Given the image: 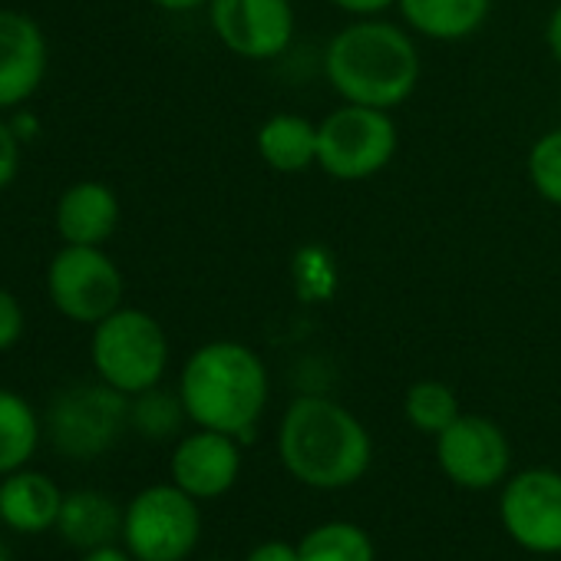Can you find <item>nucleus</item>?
Returning <instances> with one entry per match:
<instances>
[{
  "instance_id": "nucleus-26",
  "label": "nucleus",
  "mask_w": 561,
  "mask_h": 561,
  "mask_svg": "<svg viewBox=\"0 0 561 561\" xmlns=\"http://www.w3.org/2000/svg\"><path fill=\"white\" fill-rule=\"evenodd\" d=\"M244 561H301L298 554V545L291 541H280V538H271V541H261L248 551Z\"/></svg>"
},
{
  "instance_id": "nucleus-8",
  "label": "nucleus",
  "mask_w": 561,
  "mask_h": 561,
  "mask_svg": "<svg viewBox=\"0 0 561 561\" xmlns=\"http://www.w3.org/2000/svg\"><path fill=\"white\" fill-rule=\"evenodd\" d=\"M47 291L64 318L96 328L123 305V274L103 248L67 244L50 261Z\"/></svg>"
},
{
  "instance_id": "nucleus-5",
  "label": "nucleus",
  "mask_w": 561,
  "mask_h": 561,
  "mask_svg": "<svg viewBox=\"0 0 561 561\" xmlns=\"http://www.w3.org/2000/svg\"><path fill=\"white\" fill-rule=\"evenodd\" d=\"M202 538L198 499L175 482L139 489L123 505V545L139 561H185Z\"/></svg>"
},
{
  "instance_id": "nucleus-19",
  "label": "nucleus",
  "mask_w": 561,
  "mask_h": 561,
  "mask_svg": "<svg viewBox=\"0 0 561 561\" xmlns=\"http://www.w3.org/2000/svg\"><path fill=\"white\" fill-rule=\"evenodd\" d=\"M44 439V420L27 397L0 387V479L31 466Z\"/></svg>"
},
{
  "instance_id": "nucleus-2",
  "label": "nucleus",
  "mask_w": 561,
  "mask_h": 561,
  "mask_svg": "<svg viewBox=\"0 0 561 561\" xmlns=\"http://www.w3.org/2000/svg\"><path fill=\"white\" fill-rule=\"evenodd\" d=\"M179 400L195 426L248 443L267 407V370L251 347L211 341L185 360Z\"/></svg>"
},
{
  "instance_id": "nucleus-3",
  "label": "nucleus",
  "mask_w": 561,
  "mask_h": 561,
  "mask_svg": "<svg viewBox=\"0 0 561 561\" xmlns=\"http://www.w3.org/2000/svg\"><path fill=\"white\" fill-rule=\"evenodd\" d=\"M324 73L344 103L393 110L420 83V54L407 31L364 18L331 41Z\"/></svg>"
},
{
  "instance_id": "nucleus-13",
  "label": "nucleus",
  "mask_w": 561,
  "mask_h": 561,
  "mask_svg": "<svg viewBox=\"0 0 561 561\" xmlns=\"http://www.w3.org/2000/svg\"><path fill=\"white\" fill-rule=\"evenodd\" d=\"M47 73L44 31L18 11H0V110L37 93Z\"/></svg>"
},
{
  "instance_id": "nucleus-30",
  "label": "nucleus",
  "mask_w": 561,
  "mask_h": 561,
  "mask_svg": "<svg viewBox=\"0 0 561 561\" xmlns=\"http://www.w3.org/2000/svg\"><path fill=\"white\" fill-rule=\"evenodd\" d=\"M152 4H159L162 11L182 14V11H195V8H202V4H211V0H152Z\"/></svg>"
},
{
  "instance_id": "nucleus-31",
  "label": "nucleus",
  "mask_w": 561,
  "mask_h": 561,
  "mask_svg": "<svg viewBox=\"0 0 561 561\" xmlns=\"http://www.w3.org/2000/svg\"><path fill=\"white\" fill-rule=\"evenodd\" d=\"M0 561H14V554H11V548L0 541Z\"/></svg>"
},
{
  "instance_id": "nucleus-4",
  "label": "nucleus",
  "mask_w": 561,
  "mask_h": 561,
  "mask_svg": "<svg viewBox=\"0 0 561 561\" xmlns=\"http://www.w3.org/2000/svg\"><path fill=\"white\" fill-rule=\"evenodd\" d=\"M90 360L103 383L126 397H139L159 387L169 367V341L152 314L119 308L96 324Z\"/></svg>"
},
{
  "instance_id": "nucleus-10",
  "label": "nucleus",
  "mask_w": 561,
  "mask_h": 561,
  "mask_svg": "<svg viewBox=\"0 0 561 561\" xmlns=\"http://www.w3.org/2000/svg\"><path fill=\"white\" fill-rule=\"evenodd\" d=\"M436 462L449 482L482 492L508 476L512 446L499 423L476 413H459L436 436Z\"/></svg>"
},
{
  "instance_id": "nucleus-29",
  "label": "nucleus",
  "mask_w": 561,
  "mask_h": 561,
  "mask_svg": "<svg viewBox=\"0 0 561 561\" xmlns=\"http://www.w3.org/2000/svg\"><path fill=\"white\" fill-rule=\"evenodd\" d=\"M545 41H548V50H551V57L561 64V4H558V8L551 11V18H548Z\"/></svg>"
},
{
  "instance_id": "nucleus-20",
  "label": "nucleus",
  "mask_w": 561,
  "mask_h": 561,
  "mask_svg": "<svg viewBox=\"0 0 561 561\" xmlns=\"http://www.w3.org/2000/svg\"><path fill=\"white\" fill-rule=\"evenodd\" d=\"M301 561H377L374 538L344 518H331L314 525L301 541H298Z\"/></svg>"
},
{
  "instance_id": "nucleus-18",
  "label": "nucleus",
  "mask_w": 561,
  "mask_h": 561,
  "mask_svg": "<svg viewBox=\"0 0 561 561\" xmlns=\"http://www.w3.org/2000/svg\"><path fill=\"white\" fill-rule=\"evenodd\" d=\"M257 152L274 172H305L318 165V126L295 113H277L257 129Z\"/></svg>"
},
{
  "instance_id": "nucleus-9",
  "label": "nucleus",
  "mask_w": 561,
  "mask_h": 561,
  "mask_svg": "<svg viewBox=\"0 0 561 561\" xmlns=\"http://www.w3.org/2000/svg\"><path fill=\"white\" fill-rule=\"evenodd\" d=\"M505 535L531 554H561V472H515L499 495Z\"/></svg>"
},
{
  "instance_id": "nucleus-7",
  "label": "nucleus",
  "mask_w": 561,
  "mask_h": 561,
  "mask_svg": "<svg viewBox=\"0 0 561 561\" xmlns=\"http://www.w3.org/2000/svg\"><path fill=\"white\" fill-rule=\"evenodd\" d=\"M397 126L387 110L344 103L318 126V165L344 182H360L390 165Z\"/></svg>"
},
{
  "instance_id": "nucleus-11",
  "label": "nucleus",
  "mask_w": 561,
  "mask_h": 561,
  "mask_svg": "<svg viewBox=\"0 0 561 561\" xmlns=\"http://www.w3.org/2000/svg\"><path fill=\"white\" fill-rule=\"evenodd\" d=\"M215 37L244 60L280 57L295 41L291 0H211Z\"/></svg>"
},
{
  "instance_id": "nucleus-28",
  "label": "nucleus",
  "mask_w": 561,
  "mask_h": 561,
  "mask_svg": "<svg viewBox=\"0 0 561 561\" xmlns=\"http://www.w3.org/2000/svg\"><path fill=\"white\" fill-rule=\"evenodd\" d=\"M334 8L347 11V14H357V18H374L387 8H393L397 0H331Z\"/></svg>"
},
{
  "instance_id": "nucleus-24",
  "label": "nucleus",
  "mask_w": 561,
  "mask_h": 561,
  "mask_svg": "<svg viewBox=\"0 0 561 561\" xmlns=\"http://www.w3.org/2000/svg\"><path fill=\"white\" fill-rule=\"evenodd\" d=\"M24 334V308L18 305V298L0 288V354L11 351Z\"/></svg>"
},
{
  "instance_id": "nucleus-15",
  "label": "nucleus",
  "mask_w": 561,
  "mask_h": 561,
  "mask_svg": "<svg viewBox=\"0 0 561 561\" xmlns=\"http://www.w3.org/2000/svg\"><path fill=\"white\" fill-rule=\"evenodd\" d=\"M119 225V198L103 182H77L57 202V231L67 244H103Z\"/></svg>"
},
{
  "instance_id": "nucleus-23",
  "label": "nucleus",
  "mask_w": 561,
  "mask_h": 561,
  "mask_svg": "<svg viewBox=\"0 0 561 561\" xmlns=\"http://www.w3.org/2000/svg\"><path fill=\"white\" fill-rule=\"evenodd\" d=\"M528 175H531L535 192L545 202L561 205V129L545 133L531 146V152H528Z\"/></svg>"
},
{
  "instance_id": "nucleus-27",
  "label": "nucleus",
  "mask_w": 561,
  "mask_h": 561,
  "mask_svg": "<svg viewBox=\"0 0 561 561\" xmlns=\"http://www.w3.org/2000/svg\"><path fill=\"white\" fill-rule=\"evenodd\" d=\"M80 561H139V558L123 541H110V545H100V548L83 551Z\"/></svg>"
},
{
  "instance_id": "nucleus-21",
  "label": "nucleus",
  "mask_w": 561,
  "mask_h": 561,
  "mask_svg": "<svg viewBox=\"0 0 561 561\" xmlns=\"http://www.w3.org/2000/svg\"><path fill=\"white\" fill-rule=\"evenodd\" d=\"M403 413L413 430H420L426 436H439L459 416V400H456L453 387H446L439 380H420L407 390Z\"/></svg>"
},
{
  "instance_id": "nucleus-25",
  "label": "nucleus",
  "mask_w": 561,
  "mask_h": 561,
  "mask_svg": "<svg viewBox=\"0 0 561 561\" xmlns=\"http://www.w3.org/2000/svg\"><path fill=\"white\" fill-rule=\"evenodd\" d=\"M21 169V142L18 133L0 119V192H4Z\"/></svg>"
},
{
  "instance_id": "nucleus-14",
  "label": "nucleus",
  "mask_w": 561,
  "mask_h": 561,
  "mask_svg": "<svg viewBox=\"0 0 561 561\" xmlns=\"http://www.w3.org/2000/svg\"><path fill=\"white\" fill-rule=\"evenodd\" d=\"M64 489L41 469H18L0 479V525L14 535H44L57 528L64 508Z\"/></svg>"
},
{
  "instance_id": "nucleus-6",
  "label": "nucleus",
  "mask_w": 561,
  "mask_h": 561,
  "mask_svg": "<svg viewBox=\"0 0 561 561\" xmlns=\"http://www.w3.org/2000/svg\"><path fill=\"white\" fill-rule=\"evenodd\" d=\"M129 426V397L110 383H77L54 397L44 433L67 459H96L110 453Z\"/></svg>"
},
{
  "instance_id": "nucleus-16",
  "label": "nucleus",
  "mask_w": 561,
  "mask_h": 561,
  "mask_svg": "<svg viewBox=\"0 0 561 561\" xmlns=\"http://www.w3.org/2000/svg\"><path fill=\"white\" fill-rule=\"evenodd\" d=\"M64 545L80 554L123 538V508L103 489H73L64 495V508L54 528Z\"/></svg>"
},
{
  "instance_id": "nucleus-12",
  "label": "nucleus",
  "mask_w": 561,
  "mask_h": 561,
  "mask_svg": "<svg viewBox=\"0 0 561 561\" xmlns=\"http://www.w3.org/2000/svg\"><path fill=\"white\" fill-rule=\"evenodd\" d=\"M241 439L218 430H195L172 449V482L198 502L221 499L241 476Z\"/></svg>"
},
{
  "instance_id": "nucleus-22",
  "label": "nucleus",
  "mask_w": 561,
  "mask_h": 561,
  "mask_svg": "<svg viewBox=\"0 0 561 561\" xmlns=\"http://www.w3.org/2000/svg\"><path fill=\"white\" fill-rule=\"evenodd\" d=\"M182 420H188L185 416V407H182V400H179V393L172 397V393H162V390H146V393H139V397H133V403H129V426L139 433V436H146V439H169L179 426H182Z\"/></svg>"
},
{
  "instance_id": "nucleus-1",
  "label": "nucleus",
  "mask_w": 561,
  "mask_h": 561,
  "mask_svg": "<svg viewBox=\"0 0 561 561\" xmlns=\"http://www.w3.org/2000/svg\"><path fill=\"white\" fill-rule=\"evenodd\" d=\"M277 456L301 485L337 492L364 479L374 443L367 426L337 400L298 397L280 416Z\"/></svg>"
},
{
  "instance_id": "nucleus-17",
  "label": "nucleus",
  "mask_w": 561,
  "mask_h": 561,
  "mask_svg": "<svg viewBox=\"0 0 561 561\" xmlns=\"http://www.w3.org/2000/svg\"><path fill=\"white\" fill-rule=\"evenodd\" d=\"M403 21L430 41H466L485 18L492 0H397Z\"/></svg>"
}]
</instances>
